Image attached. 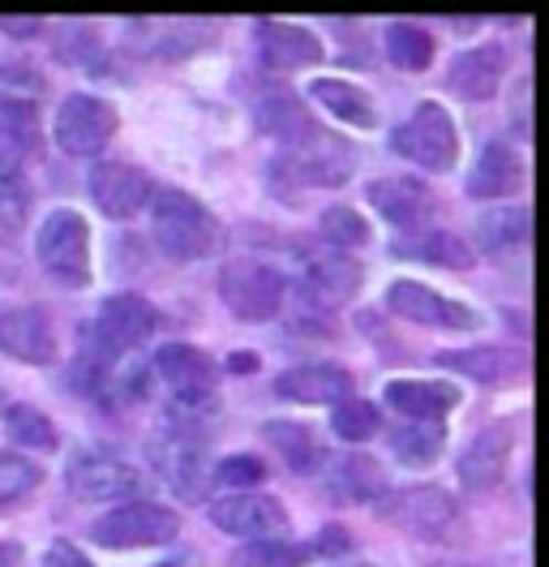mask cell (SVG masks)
I'll list each match as a JSON object with an SVG mask.
<instances>
[{"label":"cell","mask_w":549,"mask_h":567,"mask_svg":"<svg viewBox=\"0 0 549 567\" xmlns=\"http://www.w3.org/2000/svg\"><path fill=\"white\" fill-rule=\"evenodd\" d=\"M0 86H4L0 100L34 104L43 95V73L34 70V65H27V61H0Z\"/></svg>","instance_id":"b9f144b4"},{"label":"cell","mask_w":549,"mask_h":567,"mask_svg":"<svg viewBox=\"0 0 549 567\" xmlns=\"http://www.w3.org/2000/svg\"><path fill=\"white\" fill-rule=\"evenodd\" d=\"M391 146L404 159H412L416 168H425V173H450L455 159H459V130H455V121H450V112L443 104L425 100L391 134Z\"/></svg>","instance_id":"ba28073f"},{"label":"cell","mask_w":549,"mask_h":567,"mask_svg":"<svg viewBox=\"0 0 549 567\" xmlns=\"http://www.w3.org/2000/svg\"><path fill=\"white\" fill-rule=\"evenodd\" d=\"M4 434H9L18 447L39 452V456H48V452L61 447L56 422H52L43 409H34V404H9V409H4Z\"/></svg>","instance_id":"d6a6232c"},{"label":"cell","mask_w":549,"mask_h":567,"mask_svg":"<svg viewBox=\"0 0 549 567\" xmlns=\"http://www.w3.org/2000/svg\"><path fill=\"white\" fill-rule=\"evenodd\" d=\"M151 461H155V468L164 473V482H168L176 495L194 498L203 491L206 452L198 439H189V434H164V439L151 447Z\"/></svg>","instance_id":"cb8c5ba5"},{"label":"cell","mask_w":549,"mask_h":567,"mask_svg":"<svg viewBox=\"0 0 549 567\" xmlns=\"http://www.w3.org/2000/svg\"><path fill=\"white\" fill-rule=\"evenodd\" d=\"M365 284V267L343 254V249H309L301 254V292L305 301L331 310V306H348Z\"/></svg>","instance_id":"4fadbf2b"},{"label":"cell","mask_w":549,"mask_h":567,"mask_svg":"<svg viewBox=\"0 0 549 567\" xmlns=\"http://www.w3.org/2000/svg\"><path fill=\"white\" fill-rule=\"evenodd\" d=\"M39 31H43V18H31V13H0V35L34 39Z\"/></svg>","instance_id":"f6af8a7d"},{"label":"cell","mask_w":549,"mask_h":567,"mask_svg":"<svg viewBox=\"0 0 549 567\" xmlns=\"http://www.w3.org/2000/svg\"><path fill=\"white\" fill-rule=\"evenodd\" d=\"M318 233H322V241L331 249H356L370 241V224H365V215L356 212V207H348V203H335V207H327V212L318 215Z\"/></svg>","instance_id":"74e56055"},{"label":"cell","mask_w":549,"mask_h":567,"mask_svg":"<svg viewBox=\"0 0 549 567\" xmlns=\"http://www.w3.org/2000/svg\"><path fill=\"white\" fill-rule=\"evenodd\" d=\"M309 559V546L279 537V542H245L228 567H301Z\"/></svg>","instance_id":"f35d334b"},{"label":"cell","mask_w":549,"mask_h":567,"mask_svg":"<svg viewBox=\"0 0 549 567\" xmlns=\"http://www.w3.org/2000/svg\"><path fill=\"white\" fill-rule=\"evenodd\" d=\"M43 567H95V564H91V555H86L82 546H73L69 537H56V542L43 550Z\"/></svg>","instance_id":"7bdbcfd3"},{"label":"cell","mask_w":549,"mask_h":567,"mask_svg":"<svg viewBox=\"0 0 549 567\" xmlns=\"http://www.w3.org/2000/svg\"><path fill=\"white\" fill-rule=\"evenodd\" d=\"M507 78V48L503 43H480L464 48L450 65H446V91H455L459 100H494L498 86Z\"/></svg>","instance_id":"ffe728a7"},{"label":"cell","mask_w":549,"mask_h":567,"mask_svg":"<svg viewBox=\"0 0 549 567\" xmlns=\"http://www.w3.org/2000/svg\"><path fill=\"white\" fill-rule=\"evenodd\" d=\"M331 430L340 434L343 443H370V439L382 434V413H377L374 400L348 395L331 409Z\"/></svg>","instance_id":"d590c367"},{"label":"cell","mask_w":549,"mask_h":567,"mask_svg":"<svg viewBox=\"0 0 549 567\" xmlns=\"http://www.w3.org/2000/svg\"><path fill=\"white\" fill-rule=\"evenodd\" d=\"M219 297L240 322H271L288 301V276L271 262L237 258L219 271Z\"/></svg>","instance_id":"277c9868"},{"label":"cell","mask_w":549,"mask_h":567,"mask_svg":"<svg viewBox=\"0 0 549 567\" xmlns=\"http://www.w3.org/2000/svg\"><path fill=\"white\" fill-rule=\"evenodd\" d=\"M210 520L232 537L245 542H279L292 537V516L274 495L249 491V495H219L210 498Z\"/></svg>","instance_id":"30bf717a"},{"label":"cell","mask_w":549,"mask_h":567,"mask_svg":"<svg viewBox=\"0 0 549 567\" xmlns=\"http://www.w3.org/2000/svg\"><path fill=\"white\" fill-rule=\"evenodd\" d=\"M318 473H327V491L348 498V503H377V498L386 495L382 468L370 456H361V452L340 456V461H322Z\"/></svg>","instance_id":"83f0119b"},{"label":"cell","mask_w":549,"mask_h":567,"mask_svg":"<svg viewBox=\"0 0 549 567\" xmlns=\"http://www.w3.org/2000/svg\"><path fill=\"white\" fill-rule=\"evenodd\" d=\"M151 228L159 249L176 262H198L219 246V219L185 189H155L151 194Z\"/></svg>","instance_id":"6da1fadb"},{"label":"cell","mask_w":549,"mask_h":567,"mask_svg":"<svg viewBox=\"0 0 549 567\" xmlns=\"http://www.w3.org/2000/svg\"><path fill=\"white\" fill-rule=\"evenodd\" d=\"M0 142H9L22 155L39 151V112H34V104L0 100Z\"/></svg>","instance_id":"ab89813d"},{"label":"cell","mask_w":549,"mask_h":567,"mask_svg":"<svg viewBox=\"0 0 549 567\" xmlns=\"http://www.w3.org/2000/svg\"><path fill=\"white\" fill-rule=\"evenodd\" d=\"M180 533V516L168 503H151V498H130L112 512H103L91 525V537L107 550H146V546H168Z\"/></svg>","instance_id":"5b68a950"},{"label":"cell","mask_w":549,"mask_h":567,"mask_svg":"<svg viewBox=\"0 0 549 567\" xmlns=\"http://www.w3.org/2000/svg\"><path fill=\"white\" fill-rule=\"evenodd\" d=\"M65 486L82 503H130L142 491V468L112 452H86L69 464Z\"/></svg>","instance_id":"8fae6325"},{"label":"cell","mask_w":549,"mask_h":567,"mask_svg":"<svg viewBox=\"0 0 549 567\" xmlns=\"http://www.w3.org/2000/svg\"><path fill=\"white\" fill-rule=\"evenodd\" d=\"M386 447L395 452V461L412 464V468H425V464H434L443 456L446 447V430L443 425H395L391 434H386Z\"/></svg>","instance_id":"836d02e7"},{"label":"cell","mask_w":549,"mask_h":567,"mask_svg":"<svg viewBox=\"0 0 549 567\" xmlns=\"http://www.w3.org/2000/svg\"><path fill=\"white\" fill-rule=\"evenodd\" d=\"M18 564H22V546L9 542V537H0V567H18Z\"/></svg>","instance_id":"7dc6e473"},{"label":"cell","mask_w":549,"mask_h":567,"mask_svg":"<svg viewBox=\"0 0 549 567\" xmlns=\"http://www.w3.org/2000/svg\"><path fill=\"white\" fill-rule=\"evenodd\" d=\"M356 542H352V533L348 529H340V525H327L322 529V537L309 546V555H348Z\"/></svg>","instance_id":"ee69618b"},{"label":"cell","mask_w":549,"mask_h":567,"mask_svg":"<svg viewBox=\"0 0 549 567\" xmlns=\"http://www.w3.org/2000/svg\"><path fill=\"white\" fill-rule=\"evenodd\" d=\"M31 219V177H27V155L0 142V228L18 233Z\"/></svg>","instance_id":"f1b7e54d"},{"label":"cell","mask_w":549,"mask_h":567,"mask_svg":"<svg viewBox=\"0 0 549 567\" xmlns=\"http://www.w3.org/2000/svg\"><path fill=\"white\" fill-rule=\"evenodd\" d=\"M151 374L168 383L172 404H176L180 413H215L219 365H215L198 344H185V340L164 344V349L155 353V361H151Z\"/></svg>","instance_id":"52a82bcc"},{"label":"cell","mask_w":549,"mask_h":567,"mask_svg":"<svg viewBox=\"0 0 549 567\" xmlns=\"http://www.w3.org/2000/svg\"><path fill=\"white\" fill-rule=\"evenodd\" d=\"M253 121H258V130L267 134V138L283 142V146H292V151H301L309 142H322L318 134V121L309 116V107L301 95H292V91H274L267 95L258 112H253Z\"/></svg>","instance_id":"603a6c76"},{"label":"cell","mask_w":549,"mask_h":567,"mask_svg":"<svg viewBox=\"0 0 549 567\" xmlns=\"http://www.w3.org/2000/svg\"><path fill=\"white\" fill-rule=\"evenodd\" d=\"M528 224H532L528 207H498V212H485L477 224L480 246L489 249V254H511L515 246L528 241Z\"/></svg>","instance_id":"e575fe53"},{"label":"cell","mask_w":549,"mask_h":567,"mask_svg":"<svg viewBox=\"0 0 549 567\" xmlns=\"http://www.w3.org/2000/svg\"><path fill=\"white\" fill-rule=\"evenodd\" d=\"M267 477H271V468H267L262 456H253V452L224 456V461L210 468V482H215L219 491H228V495H249V491H258Z\"/></svg>","instance_id":"8d00e7d4"},{"label":"cell","mask_w":549,"mask_h":567,"mask_svg":"<svg viewBox=\"0 0 549 567\" xmlns=\"http://www.w3.org/2000/svg\"><path fill=\"white\" fill-rule=\"evenodd\" d=\"M228 370L232 374H253L258 370V353H232L228 357Z\"/></svg>","instance_id":"bcb514c9"},{"label":"cell","mask_w":549,"mask_h":567,"mask_svg":"<svg viewBox=\"0 0 549 567\" xmlns=\"http://www.w3.org/2000/svg\"><path fill=\"white\" fill-rule=\"evenodd\" d=\"M43 482V468L27 456H13V452H0V503H13V498H27Z\"/></svg>","instance_id":"60d3db41"},{"label":"cell","mask_w":549,"mask_h":567,"mask_svg":"<svg viewBox=\"0 0 549 567\" xmlns=\"http://www.w3.org/2000/svg\"><path fill=\"white\" fill-rule=\"evenodd\" d=\"M159 327H164V315H159L155 301H146L137 292H116V297H107L95 310L86 349L103 357V361H121L134 349H142Z\"/></svg>","instance_id":"3957f363"},{"label":"cell","mask_w":549,"mask_h":567,"mask_svg":"<svg viewBox=\"0 0 549 567\" xmlns=\"http://www.w3.org/2000/svg\"><path fill=\"white\" fill-rule=\"evenodd\" d=\"M386 310L400 319L416 322V327H438V331H473L480 322V315L473 306L446 297L438 288L421 280H395L386 288Z\"/></svg>","instance_id":"7c38bea8"},{"label":"cell","mask_w":549,"mask_h":567,"mask_svg":"<svg viewBox=\"0 0 549 567\" xmlns=\"http://www.w3.org/2000/svg\"><path fill=\"white\" fill-rule=\"evenodd\" d=\"M271 177L279 185H343L352 177V164L343 155H283Z\"/></svg>","instance_id":"1f68e13d"},{"label":"cell","mask_w":549,"mask_h":567,"mask_svg":"<svg viewBox=\"0 0 549 567\" xmlns=\"http://www.w3.org/2000/svg\"><path fill=\"white\" fill-rule=\"evenodd\" d=\"M524 185V159L507 142H485L477 155V168L468 173V198H507Z\"/></svg>","instance_id":"484cf974"},{"label":"cell","mask_w":549,"mask_h":567,"mask_svg":"<svg viewBox=\"0 0 549 567\" xmlns=\"http://www.w3.org/2000/svg\"><path fill=\"white\" fill-rule=\"evenodd\" d=\"M395 258H412V262H429V267H450V271H468L477 267V254L464 237L446 233V228H421V233H400L391 241Z\"/></svg>","instance_id":"d4e9b609"},{"label":"cell","mask_w":549,"mask_h":567,"mask_svg":"<svg viewBox=\"0 0 549 567\" xmlns=\"http://www.w3.org/2000/svg\"><path fill=\"white\" fill-rule=\"evenodd\" d=\"M382 400L412 425H443L459 409V388L446 379H391Z\"/></svg>","instance_id":"ac0fdd59"},{"label":"cell","mask_w":549,"mask_h":567,"mask_svg":"<svg viewBox=\"0 0 549 567\" xmlns=\"http://www.w3.org/2000/svg\"><path fill=\"white\" fill-rule=\"evenodd\" d=\"M271 391L279 400H292V404H340L352 395V374L343 370V365H327V361H318V365H292V370H283V374H274Z\"/></svg>","instance_id":"44dd1931"},{"label":"cell","mask_w":549,"mask_h":567,"mask_svg":"<svg viewBox=\"0 0 549 567\" xmlns=\"http://www.w3.org/2000/svg\"><path fill=\"white\" fill-rule=\"evenodd\" d=\"M34 254H39V267L56 284L65 288L91 284V224L73 207H56L39 219Z\"/></svg>","instance_id":"7a4b0ae2"},{"label":"cell","mask_w":549,"mask_h":567,"mask_svg":"<svg viewBox=\"0 0 549 567\" xmlns=\"http://www.w3.org/2000/svg\"><path fill=\"white\" fill-rule=\"evenodd\" d=\"M151 567H176V564H151Z\"/></svg>","instance_id":"c3c4849f"},{"label":"cell","mask_w":549,"mask_h":567,"mask_svg":"<svg viewBox=\"0 0 549 567\" xmlns=\"http://www.w3.org/2000/svg\"><path fill=\"white\" fill-rule=\"evenodd\" d=\"M86 189L95 198L107 219H134L142 207H151V194H155V181L146 168L137 164H125V159H103L91 168L86 177Z\"/></svg>","instance_id":"9a60e30c"},{"label":"cell","mask_w":549,"mask_h":567,"mask_svg":"<svg viewBox=\"0 0 549 567\" xmlns=\"http://www.w3.org/2000/svg\"><path fill=\"white\" fill-rule=\"evenodd\" d=\"M0 353L22 365H52L56 327L34 306H0Z\"/></svg>","instance_id":"e0dca14e"},{"label":"cell","mask_w":549,"mask_h":567,"mask_svg":"<svg viewBox=\"0 0 549 567\" xmlns=\"http://www.w3.org/2000/svg\"><path fill=\"white\" fill-rule=\"evenodd\" d=\"M438 365L464 374V379H477L485 388H507L515 379H524V365L528 357L515 353V349H503V344H477V349H443L434 353Z\"/></svg>","instance_id":"7402d4cb"},{"label":"cell","mask_w":549,"mask_h":567,"mask_svg":"<svg viewBox=\"0 0 549 567\" xmlns=\"http://www.w3.org/2000/svg\"><path fill=\"white\" fill-rule=\"evenodd\" d=\"M253 43H258L262 65L279 73H297L318 65V61H327L322 39L313 35L309 27H297V22H271V18H262L258 31H253Z\"/></svg>","instance_id":"d6986e66"},{"label":"cell","mask_w":549,"mask_h":567,"mask_svg":"<svg viewBox=\"0 0 549 567\" xmlns=\"http://www.w3.org/2000/svg\"><path fill=\"white\" fill-rule=\"evenodd\" d=\"M121 130V112L100 100V95H69L65 104L56 107V121H52V138L65 155H77V159H91L100 155L107 142L116 138Z\"/></svg>","instance_id":"9c48e42d"},{"label":"cell","mask_w":549,"mask_h":567,"mask_svg":"<svg viewBox=\"0 0 549 567\" xmlns=\"http://www.w3.org/2000/svg\"><path fill=\"white\" fill-rule=\"evenodd\" d=\"M335 567H343V564H335ZM348 567H365V564H348Z\"/></svg>","instance_id":"681fc988"},{"label":"cell","mask_w":549,"mask_h":567,"mask_svg":"<svg viewBox=\"0 0 549 567\" xmlns=\"http://www.w3.org/2000/svg\"><path fill=\"white\" fill-rule=\"evenodd\" d=\"M309 100L322 104L335 121L352 125V130H374L377 125V104L374 95L348 78H313L309 82Z\"/></svg>","instance_id":"4316f807"},{"label":"cell","mask_w":549,"mask_h":567,"mask_svg":"<svg viewBox=\"0 0 549 567\" xmlns=\"http://www.w3.org/2000/svg\"><path fill=\"white\" fill-rule=\"evenodd\" d=\"M377 516L386 525H395L408 537H421V542H443L455 516H459V503L450 491L434 486V482H421V486H404V491H386V495L374 503Z\"/></svg>","instance_id":"8992f818"},{"label":"cell","mask_w":549,"mask_h":567,"mask_svg":"<svg viewBox=\"0 0 549 567\" xmlns=\"http://www.w3.org/2000/svg\"><path fill=\"white\" fill-rule=\"evenodd\" d=\"M515 439H519V422H515V417H503V422L485 425L477 439L464 447L459 464H455L459 486L473 491V495L494 491V486L507 477V468H511Z\"/></svg>","instance_id":"5bb4252c"},{"label":"cell","mask_w":549,"mask_h":567,"mask_svg":"<svg viewBox=\"0 0 549 567\" xmlns=\"http://www.w3.org/2000/svg\"><path fill=\"white\" fill-rule=\"evenodd\" d=\"M382 52H386V61L395 70L425 73L438 56V39L429 35L425 27H416V22H391L382 31Z\"/></svg>","instance_id":"4dcf8cb0"},{"label":"cell","mask_w":549,"mask_h":567,"mask_svg":"<svg viewBox=\"0 0 549 567\" xmlns=\"http://www.w3.org/2000/svg\"><path fill=\"white\" fill-rule=\"evenodd\" d=\"M262 434H267V443L279 452V461L288 464L292 473H318L322 461H327V452H322L313 425H305V422H283V417H279V422L262 425Z\"/></svg>","instance_id":"f546056e"},{"label":"cell","mask_w":549,"mask_h":567,"mask_svg":"<svg viewBox=\"0 0 549 567\" xmlns=\"http://www.w3.org/2000/svg\"><path fill=\"white\" fill-rule=\"evenodd\" d=\"M370 207H374L391 228L400 233H421L434 219V189L425 181L408 177V173H391V177H374L365 185Z\"/></svg>","instance_id":"2e32d148"}]
</instances>
